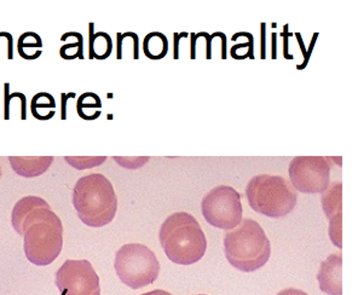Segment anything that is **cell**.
Segmentation results:
<instances>
[{
    "label": "cell",
    "instance_id": "obj_24",
    "mask_svg": "<svg viewBox=\"0 0 358 295\" xmlns=\"http://www.w3.org/2000/svg\"><path fill=\"white\" fill-rule=\"evenodd\" d=\"M0 177H1V168H0Z\"/></svg>",
    "mask_w": 358,
    "mask_h": 295
},
{
    "label": "cell",
    "instance_id": "obj_13",
    "mask_svg": "<svg viewBox=\"0 0 358 295\" xmlns=\"http://www.w3.org/2000/svg\"><path fill=\"white\" fill-rule=\"evenodd\" d=\"M112 50V38L104 31H94V23H90V59H108Z\"/></svg>",
    "mask_w": 358,
    "mask_h": 295
},
{
    "label": "cell",
    "instance_id": "obj_7",
    "mask_svg": "<svg viewBox=\"0 0 358 295\" xmlns=\"http://www.w3.org/2000/svg\"><path fill=\"white\" fill-rule=\"evenodd\" d=\"M201 212L212 226L233 230L241 223L243 215L241 195L233 187H217L202 199Z\"/></svg>",
    "mask_w": 358,
    "mask_h": 295
},
{
    "label": "cell",
    "instance_id": "obj_4",
    "mask_svg": "<svg viewBox=\"0 0 358 295\" xmlns=\"http://www.w3.org/2000/svg\"><path fill=\"white\" fill-rule=\"evenodd\" d=\"M224 252L234 268L253 273L268 263L271 245L260 224L247 218L225 235Z\"/></svg>",
    "mask_w": 358,
    "mask_h": 295
},
{
    "label": "cell",
    "instance_id": "obj_22",
    "mask_svg": "<svg viewBox=\"0 0 358 295\" xmlns=\"http://www.w3.org/2000/svg\"><path fill=\"white\" fill-rule=\"evenodd\" d=\"M278 295H309L308 293H305V292L300 291V289H296V288H287V289H283V291L280 292Z\"/></svg>",
    "mask_w": 358,
    "mask_h": 295
},
{
    "label": "cell",
    "instance_id": "obj_25",
    "mask_svg": "<svg viewBox=\"0 0 358 295\" xmlns=\"http://www.w3.org/2000/svg\"><path fill=\"white\" fill-rule=\"evenodd\" d=\"M199 295H207V294H199Z\"/></svg>",
    "mask_w": 358,
    "mask_h": 295
},
{
    "label": "cell",
    "instance_id": "obj_16",
    "mask_svg": "<svg viewBox=\"0 0 358 295\" xmlns=\"http://www.w3.org/2000/svg\"><path fill=\"white\" fill-rule=\"evenodd\" d=\"M143 50L148 59H164L169 51V41L162 33L152 31L144 38Z\"/></svg>",
    "mask_w": 358,
    "mask_h": 295
},
{
    "label": "cell",
    "instance_id": "obj_11",
    "mask_svg": "<svg viewBox=\"0 0 358 295\" xmlns=\"http://www.w3.org/2000/svg\"><path fill=\"white\" fill-rule=\"evenodd\" d=\"M320 289L328 295H343V257L331 254L321 263L317 273Z\"/></svg>",
    "mask_w": 358,
    "mask_h": 295
},
{
    "label": "cell",
    "instance_id": "obj_15",
    "mask_svg": "<svg viewBox=\"0 0 358 295\" xmlns=\"http://www.w3.org/2000/svg\"><path fill=\"white\" fill-rule=\"evenodd\" d=\"M56 101L52 94L48 92L36 94L31 102V112L36 120L48 121L55 117Z\"/></svg>",
    "mask_w": 358,
    "mask_h": 295
},
{
    "label": "cell",
    "instance_id": "obj_18",
    "mask_svg": "<svg viewBox=\"0 0 358 295\" xmlns=\"http://www.w3.org/2000/svg\"><path fill=\"white\" fill-rule=\"evenodd\" d=\"M83 36L80 33L76 31V41L71 43V44H64L62 48L59 49V56L63 59H84L83 55V49H84V44H83Z\"/></svg>",
    "mask_w": 358,
    "mask_h": 295
},
{
    "label": "cell",
    "instance_id": "obj_12",
    "mask_svg": "<svg viewBox=\"0 0 358 295\" xmlns=\"http://www.w3.org/2000/svg\"><path fill=\"white\" fill-rule=\"evenodd\" d=\"M54 157H10L13 170L24 178H34L44 175L54 162Z\"/></svg>",
    "mask_w": 358,
    "mask_h": 295
},
{
    "label": "cell",
    "instance_id": "obj_21",
    "mask_svg": "<svg viewBox=\"0 0 358 295\" xmlns=\"http://www.w3.org/2000/svg\"><path fill=\"white\" fill-rule=\"evenodd\" d=\"M61 97H62V119H67V115H66V104H67L68 99H74L76 97V94H61Z\"/></svg>",
    "mask_w": 358,
    "mask_h": 295
},
{
    "label": "cell",
    "instance_id": "obj_10",
    "mask_svg": "<svg viewBox=\"0 0 358 295\" xmlns=\"http://www.w3.org/2000/svg\"><path fill=\"white\" fill-rule=\"evenodd\" d=\"M341 182H336L323 192L322 206L329 220V236L336 247L341 248Z\"/></svg>",
    "mask_w": 358,
    "mask_h": 295
},
{
    "label": "cell",
    "instance_id": "obj_2",
    "mask_svg": "<svg viewBox=\"0 0 358 295\" xmlns=\"http://www.w3.org/2000/svg\"><path fill=\"white\" fill-rule=\"evenodd\" d=\"M160 243L167 258L178 265H193L206 253V236L200 224L187 212L171 215L162 223Z\"/></svg>",
    "mask_w": 358,
    "mask_h": 295
},
{
    "label": "cell",
    "instance_id": "obj_5",
    "mask_svg": "<svg viewBox=\"0 0 358 295\" xmlns=\"http://www.w3.org/2000/svg\"><path fill=\"white\" fill-rule=\"evenodd\" d=\"M247 200L253 210L268 218H283L294 210L296 190L281 175H255L248 182Z\"/></svg>",
    "mask_w": 358,
    "mask_h": 295
},
{
    "label": "cell",
    "instance_id": "obj_17",
    "mask_svg": "<svg viewBox=\"0 0 358 295\" xmlns=\"http://www.w3.org/2000/svg\"><path fill=\"white\" fill-rule=\"evenodd\" d=\"M101 99L96 94L86 92L81 94L76 102V110L81 119L84 120H94L101 115Z\"/></svg>",
    "mask_w": 358,
    "mask_h": 295
},
{
    "label": "cell",
    "instance_id": "obj_6",
    "mask_svg": "<svg viewBox=\"0 0 358 295\" xmlns=\"http://www.w3.org/2000/svg\"><path fill=\"white\" fill-rule=\"evenodd\" d=\"M114 266L120 281L132 289L150 286L160 273L157 255L142 243H127L121 247L115 255Z\"/></svg>",
    "mask_w": 358,
    "mask_h": 295
},
{
    "label": "cell",
    "instance_id": "obj_3",
    "mask_svg": "<svg viewBox=\"0 0 358 295\" xmlns=\"http://www.w3.org/2000/svg\"><path fill=\"white\" fill-rule=\"evenodd\" d=\"M73 205L83 223L90 228H102L117 215V194L107 177L91 173L76 182Z\"/></svg>",
    "mask_w": 358,
    "mask_h": 295
},
{
    "label": "cell",
    "instance_id": "obj_1",
    "mask_svg": "<svg viewBox=\"0 0 358 295\" xmlns=\"http://www.w3.org/2000/svg\"><path fill=\"white\" fill-rule=\"evenodd\" d=\"M11 223L24 238V254L31 264L48 266L59 258L63 247V225L44 199L26 196L16 202Z\"/></svg>",
    "mask_w": 358,
    "mask_h": 295
},
{
    "label": "cell",
    "instance_id": "obj_19",
    "mask_svg": "<svg viewBox=\"0 0 358 295\" xmlns=\"http://www.w3.org/2000/svg\"><path fill=\"white\" fill-rule=\"evenodd\" d=\"M106 157H66L64 160L67 164L73 166L76 170H86V168H92L94 166L102 165L106 161Z\"/></svg>",
    "mask_w": 358,
    "mask_h": 295
},
{
    "label": "cell",
    "instance_id": "obj_9",
    "mask_svg": "<svg viewBox=\"0 0 358 295\" xmlns=\"http://www.w3.org/2000/svg\"><path fill=\"white\" fill-rule=\"evenodd\" d=\"M61 295H101L99 278L89 260H66L56 273Z\"/></svg>",
    "mask_w": 358,
    "mask_h": 295
},
{
    "label": "cell",
    "instance_id": "obj_20",
    "mask_svg": "<svg viewBox=\"0 0 358 295\" xmlns=\"http://www.w3.org/2000/svg\"><path fill=\"white\" fill-rule=\"evenodd\" d=\"M119 165L126 168H130V170H134V168H139L142 167L144 164H147L149 161V157H113Z\"/></svg>",
    "mask_w": 358,
    "mask_h": 295
},
{
    "label": "cell",
    "instance_id": "obj_8",
    "mask_svg": "<svg viewBox=\"0 0 358 295\" xmlns=\"http://www.w3.org/2000/svg\"><path fill=\"white\" fill-rule=\"evenodd\" d=\"M288 173L293 188L305 194L326 192L331 183V164L327 157H294Z\"/></svg>",
    "mask_w": 358,
    "mask_h": 295
},
{
    "label": "cell",
    "instance_id": "obj_23",
    "mask_svg": "<svg viewBox=\"0 0 358 295\" xmlns=\"http://www.w3.org/2000/svg\"><path fill=\"white\" fill-rule=\"evenodd\" d=\"M141 295H172L169 292L162 291V289H155V291L148 292Z\"/></svg>",
    "mask_w": 358,
    "mask_h": 295
},
{
    "label": "cell",
    "instance_id": "obj_14",
    "mask_svg": "<svg viewBox=\"0 0 358 295\" xmlns=\"http://www.w3.org/2000/svg\"><path fill=\"white\" fill-rule=\"evenodd\" d=\"M41 48H43V41L39 34H36L34 31H26L18 38V55L23 59L33 61V59H39L43 54Z\"/></svg>",
    "mask_w": 358,
    "mask_h": 295
}]
</instances>
